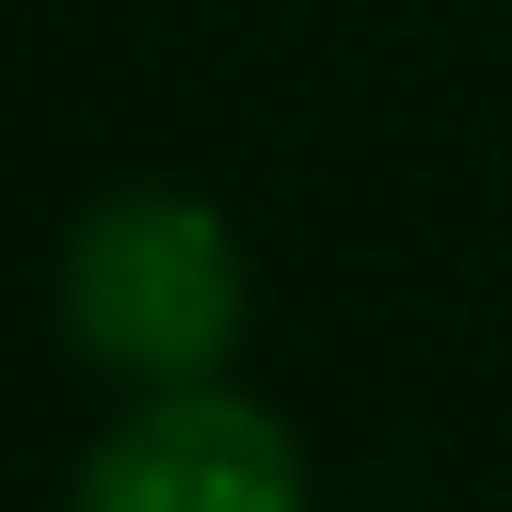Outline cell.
<instances>
[{
  "label": "cell",
  "instance_id": "cell-1",
  "mask_svg": "<svg viewBox=\"0 0 512 512\" xmlns=\"http://www.w3.org/2000/svg\"><path fill=\"white\" fill-rule=\"evenodd\" d=\"M239 239L194 194H114L69 239V330L148 387H194L239 342Z\"/></svg>",
  "mask_w": 512,
  "mask_h": 512
},
{
  "label": "cell",
  "instance_id": "cell-2",
  "mask_svg": "<svg viewBox=\"0 0 512 512\" xmlns=\"http://www.w3.org/2000/svg\"><path fill=\"white\" fill-rule=\"evenodd\" d=\"M69 512H308V478H296V444L274 410L194 376V387H160L80 467Z\"/></svg>",
  "mask_w": 512,
  "mask_h": 512
}]
</instances>
